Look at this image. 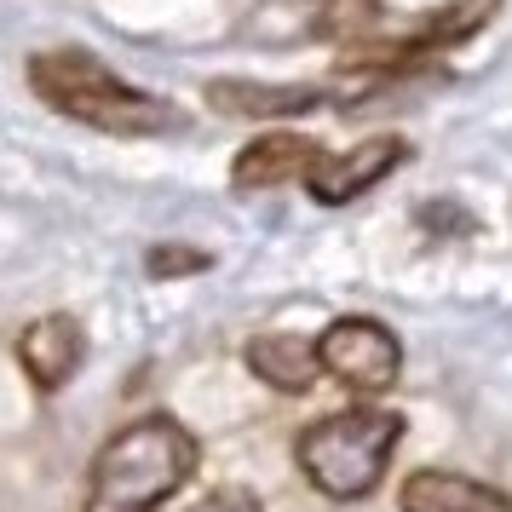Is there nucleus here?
<instances>
[{"instance_id":"nucleus-12","label":"nucleus","mask_w":512,"mask_h":512,"mask_svg":"<svg viewBox=\"0 0 512 512\" xmlns=\"http://www.w3.org/2000/svg\"><path fill=\"white\" fill-rule=\"evenodd\" d=\"M190 512H265L259 507V495L254 489H242V484H225V489H213V495H202Z\"/></svg>"},{"instance_id":"nucleus-11","label":"nucleus","mask_w":512,"mask_h":512,"mask_svg":"<svg viewBox=\"0 0 512 512\" xmlns=\"http://www.w3.org/2000/svg\"><path fill=\"white\" fill-rule=\"evenodd\" d=\"M185 271H208V254H196V248H150V277H185Z\"/></svg>"},{"instance_id":"nucleus-2","label":"nucleus","mask_w":512,"mask_h":512,"mask_svg":"<svg viewBox=\"0 0 512 512\" xmlns=\"http://www.w3.org/2000/svg\"><path fill=\"white\" fill-rule=\"evenodd\" d=\"M29 87L47 98L58 116L81 121L110 139H162L185 127V110L167 104L162 93H144L133 81H121L104 58L81 47H47L29 58Z\"/></svg>"},{"instance_id":"nucleus-1","label":"nucleus","mask_w":512,"mask_h":512,"mask_svg":"<svg viewBox=\"0 0 512 512\" xmlns=\"http://www.w3.org/2000/svg\"><path fill=\"white\" fill-rule=\"evenodd\" d=\"M202 443L185 420L139 415L98 443L81 489V512H162L196 478Z\"/></svg>"},{"instance_id":"nucleus-5","label":"nucleus","mask_w":512,"mask_h":512,"mask_svg":"<svg viewBox=\"0 0 512 512\" xmlns=\"http://www.w3.org/2000/svg\"><path fill=\"white\" fill-rule=\"evenodd\" d=\"M403 162H409V139L380 133V139L351 144V150H340V156H323L317 173L305 179V190H311V202H323V208H346V202H357L363 190L380 185L386 173H397Z\"/></svg>"},{"instance_id":"nucleus-6","label":"nucleus","mask_w":512,"mask_h":512,"mask_svg":"<svg viewBox=\"0 0 512 512\" xmlns=\"http://www.w3.org/2000/svg\"><path fill=\"white\" fill-rule=\"evenodd\" d=\"M328 150L317 139H305V133H259L236 150L231 162V185L236 190H277V185H305L317 162H323Z\"/></svg>"},{"instance_id":"nucleus-10","label":"nucleus","mask_w":512,"mask_h":512,"mask_svg":"<svg viewBox=\"0 0 512 512\" xmlns=\"http://www.w3.org/2000/svg\"><path fill=\"white\" fill-rule=\"evenodd\" d=\"M323 87H265V81H208V110L219 116H248V121H277L317 110Z\"/></svg>"},{"instance_id":"nucleus-9","label":"nucleus","mask_w":512,"mask_h":512,"mask_svg":"<svg viewBox=\"0 0 512 512\" xmlns=\"http://www.w3.org/2000/svg\"><path fill=\"white\" fill-rule=\"evenodd\" d=\"M242 357H248L254 380H265V386H277V392H288V397L311 392L317 374H328L317 340H305V334H254Z\"/></svg>"},{"instance_id":"nucleus-3","label":"nucleus","mask_w":512,"mask_h":512,"mask_svg":"<svg viewBox=\"0 0 512 512\" xmlns=\"http://www.w3.org/2000/svg\"><path fill=\"white\" fill-rule=\"evenodd\" d=\"M397 443H403V415L374 409L363 397L357 409H334V415L311 420L294 438V466L328 501H369L392 466Z\"/></svg>"},{"instance_id":"nucleus-7","label":"nucleus","mask_w":512,"mask_h":512,"mask_svg":"<svg viewBox=\"0 0 512 512\" xmlns=\"http://www.w3.org/2000/svg\"><path fill=\"white\" fill-rule=\"evenodd\" d=\"M81 357H87V334H81V323H75L70 311L35 317V323L18 334V363H24V374L41 392L70 386L75 369H81Z\"/></svg>"},{"instance_id":"nucleus-8","label":"nucleus","mask_w":512,"mask_h":512,"mask_svg":"<svg viewBox=\"0 0 512 512\" xmlns=\"http://www.w3.org/2000/svg\"><path fill=\"white\" fill-rule=\"evenodd\" d=\"M397 512H512V495L484 478H466V472L420 466L397 489Z\"/></svg>"},{"instance_id":"nucleus-4","label":"nucleus","mask_w":512,"mask_h":512,"mask_svg":"<svg viewBox=\"0 0 512 512\" xmlns=\"http://www.w3.org/2000/svg\"><path fill=\"white\" fill-rule=\"evenodd\" d=\"M317 351H323L328 380H340L357 397L392 392L397 374H403V340L380 317H334L317 334Z\"/></svg>"}]
</instances>
